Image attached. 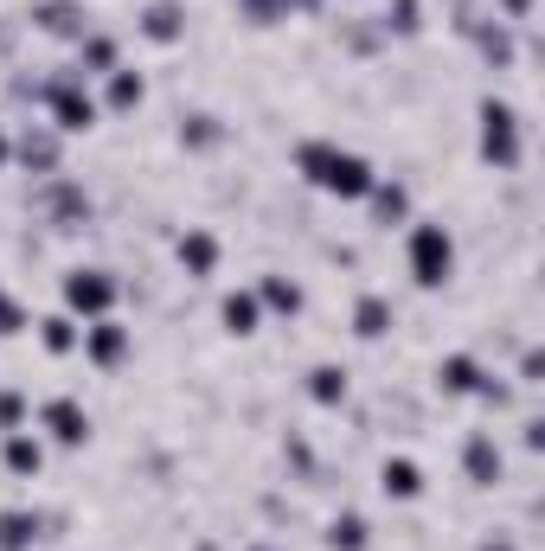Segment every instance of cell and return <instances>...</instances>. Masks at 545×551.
<instances>
[{
  "instance_id": "obj_15",
  "label": "cell",
  "mask_w": 545,
  "mask_h": 551,
  "mask_svg": "<svg viewBox=\"0 0 545 551\" xmlns=\"http://www.w3.org/2000/svg\"><path fill=\"white\" fill-rule=\"evenodd\" d=\"M449 385L468 391V385H475V366H468V360H449Z\"/></svg>"
},
{
  "instance_id": "obj_10",
  "label": "cell",
  "mask_w": 545,
  "mask_h": 551,
  "mask_svg": "<svg viewBox=\"0 0 545 551\" xmlns=\"http://www.w3.org/2000/svg\"><path fill=\"white\" fill-rule=\"evenodd\" d=\"M180 257H186L193 269H212V238H186V244H180Z\"/></svg>"
},
{
  "instance_id": "obj_7",
  "label": "cell",
  "mask_w": 545,
  "mask_h": 551,
  "mask_svg": "<svg viewBox=\"0 0 545 551\" xmlns=\"http://www.w3.org/2000/svg\"><path fill=\"white\" fill-rule=\"evenodd\" d=\"M385 488H391V494H418V468H411V462H391V468H385Z\"/></svg>"
},
{
  "instance_id": "obj_19",
  "label": "cell",
  "mask_w": 545,
  "mask_h": 551,
  "mask_svg": "<svg viewBox=\"0 0 545 551\" xmlns=\"http://www.w3.org/2000/svg\"><path fill=\"white\" fill-rule=\"evenodd\" d=\"M0 154H7V142H0Z\"/></svg>"
},
{
  "instance_id": "obj_11",
  "label": "cell",
  "mask_w": 545,
  "mask_h": 551,
  "mask_svg": "<svg viewBox=\"0 0 545 551\" xmlns=\"http://www.w3.org/2000/svg\"><path fill=\"white\" fill-rule=\"evenodd\" d=\"M90 353H97V360H116V353H122V333H116V327H97V333H90Z\"/></svg>"
},
{
  "instance_id": "obj_18",
  "label": "cell",
  "mask_w": 545,
  "mask_h": 551,
  "mask_svg": "<svg viewBox=\"0 0 545 551\" xmlns=\"http://www.w3.org/2000/svg\"><path fill=\"white\" fill-rule=\"evenodd\" d=\"M269 302H277V308H296V302H302V295H296V289H289V283H269Z\"/></svg>"
},
{
  "instance_id": "obj_8",
  "label": "cell",
  "mask_w": 545,
  "mask_h": 551,
  "mask_svg": "<svg viewBox=\"0 0 545 551\" xmlns=\"http://www.w3.org/2000/svg\"><path fill=\"white\" fill-rule=\"evenodd\" d=\"M225 321H231L238 333H250V321H257V308H250V295H231V302H225Z\"/></svg>"
},
{
  "instance_id": "obj_3",
  "label": "cell",
  "mask_w": 545,
  "mask_h": 551,
  "mask_svg": "<svg viewBox=\"0 0 545 551\" xmlns=\"http://www.w3.org/2000/svg\"><path fill=\"white\" fill-rule=\"evenodd\" d=\"M71 302L78 308H109V283L103 276H71Z\"/></svg>"
},
{
  "instance_id": "obj_4",
  "label": "cell",
  "mask_w": 545,
  "mask_h": 551,
  "mask_svg": "<svg viewBox=\"0 0 545 551\" xmlns=\"http://www.w3.org/2000/svg\"><path fill=\"white\" fill-rule=\"evenodd\" d=\"M45 424H52V430H58L64 443H78V436H84V417H78V404H52V410H45Z\"/></svg>"
},
{
  "instance_id": "obj_2",
  "label": "cell",
  "mask_w": 545,
  "mask_h": 551,
  "mask_svg": "<svg viewBox=\"0 0 545 551\" xmlns=\"http://www.w3.org/2000/svg\"><path fill=\"white\" fill-rule=\"evenodd\" d=\"M411 263H418V283H443V276H449V238L437 225H424L411 238Z\"/></svg>"
},
{
  "instance_id": "obj_14",
  "label": "cell",
  "mask_w": 545,
  "mask_h": 551,
  "mask_svg": "<svg viewBox=\"0 0 545 551\" xmlns=\"http://www.w3.org/2000/svg\"><path fill=\"white\" fill-rule=\"evenodd\" d=\"M379 327H385V308L366 302V308H360V333H379Z\"/></svg>"
},
{
  "instance_id": "obj_6",
  "label": "cell",
  "mask_w": 545,
  "mask_h": 551,
  "mask_svg": "<svg viewBox=\"0 0 545 551\" xmlns=\"http://www.w3.org/2000/svg\"><path fill=\"white\" fill-rule=\"evenodd\" d=\"M26 538H33V519H26V513H14V519H0V545H7V551H20Z\"/></svg>"
},
{
  "instance_id": "obj_1",
  "label": "cell",
  "mask_w": 545,
  "mask_h": 551,
  "mask_svg": "<svg viewBox=\"0 0 545 551\" xmlns=\"http://www.w3.org/2000/svg\"><path fill=\"white\" fill-rule=\"evenodd\" d=\"M308 167H321L315 180H321V186H334V192H347V199L372 186L366 161H353V154H321V148H308Z\"/></svg>"
},
{
  "instance_id": "obj_5",
  "label": "cell",
  "mask_w": 545,
  "mask_h": 551,
  "mask_svg": "<svg viewBox=\"0 0 545 551\" xmlns=\"http://www.w3.org/2000/svg\"><path fill=\"white\" fill-rule=\"evenodd\" d=\"M507 122H513L507 109H488V154H501V161L513 154V128Z\"/></svg>"
},
{
  "instance_id": "obj_13",
  "label": "cell",
  "mask_w": 545,
  "mask_h": 551,
  "mask_svg": "<svg viewBox=\"0 0 545 551\" xmlns=\"http://www.w3.org/2000/svg\"><path fill=\"white\" fill-rule=\"evenodd\" d=\"M148 33H155V39H174V7H155V14H148Z\"/></svg>"
},
{
  "instance_id": "obj_12",
  "label": "cell",
  "mask_w": 545,
  "mask_h": 551,
  "mask_svg": "<svg viewBox=\"0 0 545 551\" xmlns=\"http://www.w3.org/2000/svg\"><path fill=\"white\" fill-rule=\"evenodd\" d=\"M71 340H78V333H71V321H45V347H58V353H64Z\"/></svg>"
},
{
  "instance_id": "obj_16",
  "label": "cell",
  "mask_w": 545,
  "mask_h": 551,
  "mask_svg": "<svg viewBox=\"0 0 545 551\" xmlns=\"http://www.w3.org/2000/svg\"><path fill=\"white\" fill-rule=\"evenodd\" d=\"M334 545L353 551V545H360V519H340V526H334Z\"/></svg>"
},
{
  "instance_id": "obj_17",
  "label": "cell",
  "mask_w": 545,
  "mask_h": 551,
  "mask_svg": "<svg viewBox=\"0 0 545 551\" xmlns=\"http://www.w3.org/2000/svg\"><path fill=\"white\" fill-rule=\"evenodd\" d=\"M315 397H340V372H315Z\"/></svg>"
},
{
  "instance_id": "obj_9",
  "label": "cell",
  "mask_w": 545,
  "mask_h": 551,
  "mask_svg": "<svg viewBox=\"0 0 545 551\" xmlns=\"http://www.w3.org/2000/svg\"><path fill=\"white\" fill-rule=\"evenodd\" d=\"M7 462H14L20 474H26V468H39V443H26V436H14V443H7Z\"/></svg>"
}]
</instances>
